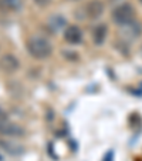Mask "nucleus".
<instances>
[{
	"label": "nucleus",
	"mask_w": 142,
	"mask_h": 161,
	"mask_svg": "<svg viewBox=\"0 0 142 161\" xmlns=\"http://www.w3.org/2000/svg\"><path fill=\"white\" fill-rule=\"evenodd\" d=\"M2 146L3 147H6V151H9L10 154H20L21 151H23V150H16V148H13V147H14V144H10V143H4V141H2Z\"/></svg>",
	"instance_id": "9d476101"
},
{
	"label": "nucleus",
	"mask_w": 142,
	"mask_h": 161,
	"mask_svg": "<svg viewBox=\"0 0 142 161\" xmlns=\"http://www.w3.org/2000/svg\"><path fill=\"white\" fill-rule=\"evenodd\" d=\"M107 33H108V29L105 25H98L94 27L92 30V40L97 46H101L107 39Z\"/></svg>",
	"instance_id": "0eeeda50"
},
{
	"label": "nucleus",
	"mask_w": 142,
	"mask_h": 161,
	"mask_svg": "<svg viewBox=\"0 0 142 161\" xmlns=\"http://www.w3.org/2000/svg\"><path fill=\"white\" fill-rule=\"evenodd\" d=\"M139 2H141V3H142V0H139Z\"/></svg>",
	"instance_id": "dca6fc26"
},
{
	"label": "nucleus",
	"mask_w": 142,
	"mask_h": 161,
	"mask_svg": "<svg viewBox=\"0 0 142 161\" xmlns=\"http://www.w3.org/2000/svg\"><path fill=\"white\" fill-rule=\"evenodd\" d=\"M0 134L7 137H20L24 134V130L16 123L3 120V121H0Z\"/></svg>",
	"instance_id": "7ed1b4c3"
},
{
	"label": "nucleus",
	"mask_w": 142,
	"mask_h": 161,
	"mask_svg": "<svg viewBox=\"0 0 142 161\" xmlns=\"http://www.w3.org/2000/svg\"><path fill=\"white\" fill-rule=\"evenodd\" d=\"M20 63H18L17 57H14L13 54H4L0 57V69L4 73H14L18 70Z\"/></svg>",
	"instance_id": "20e7f679"
},
{
	"label": "nucleus",
	"mask_w": 142,
	"mask_h": 161,
	"mask_svg": "<svg viewBox=\"0 0 142 161\" xmlns=\"http://www.w3.org/2000/svg\"><path fill=\"white\" fill-rule=\"evenodd\" d=\"M39 6H41V7H44V6H49L50 4V0H34Z\"/></svg>",
	"instance_id": "f8f14e48"
},
{
	"label": "nucleus",
	"mask_w": 142,
	"mask_h": 161,
	"mask_svg": "<svg viewBox=\"0 0 142 161\" xmlns=\"http://www.w3.org/2000/svg\"><path fill=\"white\" fill-rule=\"evenodd\" d=\"M21 4V0H0V9L3 10H17Z\"/></svg>",
	"instance_id": "1a4fd4ad"
},
{
	"label": "nucleus",
	"mask_w": 142,
	"mask_h": 161,
	"mask_svg": "<svg viewBox=\"0 0 142 161\" xmlns=\"http://www.w3.org/2000/svg\"><path fill=\"white\" fill-rule=\"evenodd\" d=\"M64 26H66V19L63 16H53V17H50L49 27L51 29V31H60Z\"/></svg>",
	"instance_id": "6e6552de"
},
{
	"label": "nucleus",
	"mask_w": 142,
	"mask_h": 161,
	"mask_svg": "<svg viewBox=\"0 0 142 161\" xmlns=\"http://www.w3.org/2000/svg\"><path fill=\"white\" fill-rule=\"evenodd\" d=\"M64 40L70 44H78L82 42V31L78 26H68L64 31Z\"/></svg>",
	"instance_id": "39448f33"
},
{
	"label": "nucleus",
	"mask_w": 142,
	"mask_h": 161,
	"mask_svg": "<svg viewBox=\"0 0 142 161\" xmlns=\"http://www.w3.org/2000/svg\"><path fill=\"white\" fill-rule=\"evenodd\" d=\"M3 120H7V114L3 108H0V121H3Z\"/></svg>",
	"instance_id": "ddd939ff"
},
{
	"label": "nucleus",
	"mask_w": 142,
	"mask_h": 161,
	"mask_svg": "<svg viewBox=\"0 0 142 161\" xmlns=\"http://www.w3.org/2000/svg\"><path fill=\"white\" fill-rule=\"evenodd\" d=\"M0 161H3V157H2V154H0Z\"/></svg>",
	"instance_id": "4468645a"
},
{
	"label": "nucleus",
	"mask_w": 142,
	"mask_h": 161,
	"mask_svg": "<svg viewBox=\"0 0 142 161\" xmlns=\"http://www.w3.org/2000/svg\"><path fill=\"white\" fill-rule=\"evenodd\" d=\"M103 161H114V151L112 150H109V151L105 153V155H104Z\"/></svg>",
	"instance_id": "9b49d317"
},
{
	"label": "nucleus",
	"mask_w": 142,
	"mask_h": 161,
	"mask_svg": "<svg viewBox=\"0 0 142 161\" xmlns=\"http://www.w3.org/2000/svg\"><path fill=\"white\" fill-rule=\"evenodd\" d=\"M87 16L91 19H97L100 17L101 14H103L104 12V4L103 2H100V0H91L90 3L87 4Z\"/></svg>",
	"instance_id": "423d86ee"
},
{
	"label": "nucleus",
	"mask_w": 142,
	"mask_h": 161,
	"mask_svg": "<svg viewBox=\"0 0 142 161\" xmlns=\"http://www.w3.org/2000/svg\"><path fill=\"white\" fill-rule=\"evenodd\" d=\"M134 19H135V10H134V7L129 3L119 4L112 12V20H114V23L118 26H121V27L131 25L134 21Z\"/></svg>",
	"instance_id": "f03ea898"
},
{
	"label": "nucleus",
	"mask_w": 142,
	"mask_h": 161,
	"mask_svg": "<svg viewBox=\"0 0 142 161\" xmlns=\"http://www.w3.org/2000/svg\"><path fill=\"white\" fill-rule=\"evenodd\" d=\"M141 54H142V47H141Z\"/></svg>",
	"instance_id": "2eb2a0df"
},
{
	"label": "nucleus",
	"mask_w": 142,
	"mask_h": 161,
	"mask_svg": "<svg viewBox=\"0 0 142 161\" xmlns=\"http://www.w3.org/2000/svg\"><path fill=\"white\" fill-rule=\"evenodd\" d=\"M27 52L31 57L37 58V60H43V58H49L53 53V46L49 40L43 36H31L29 37L27 43H26Z\"/></svg>",
	"instance_id": "f257e3e1"
}]
</instances>
